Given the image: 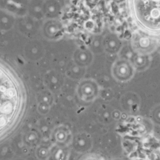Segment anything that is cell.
Segmentation results:
<instances>
[{
  "label": "cell",
  "instance_id": "cell-3",
  "mask_svg": "<svg viewBox=\"0 0 160 160\" xmlns=\"http://www.w3.org/2000/svg\"><path fill=\"white\" fill-rule=\"evenodd\" d=\"M135 69L132 63L125 59L116 60L112 65V77L119 82H127L134 77Z\"/></svg>",
  "mask_w": 160,
  "mask_h": 160
},
{
  "label": "cell",
  "instance_id": "cell-1",
  "mask_svg": "<svg viewBox=\"0 0 160 160\" xmlns=\"http://www.w3.org/2000/svg\"><path fill=\"white\" fill-rule=\"evenodd\" d=\"M132 12L142 31L157 33L160 30V1H134Z\"/></svg>",
  "mask_w": 160,
  "mask_h": 160
},
{
  "label": "cell",
  "instance_id": "cell-2",
  "mask_svg": "<svg viewBox=\"0 0 160 160\" xmlns=\"http://www.w3.org/2000/svg\"><path fill=\"white\" fill-rule=\"evenodd\" d=\"M131 46L137 55L148 56L158 47L157 39L150 33L143 31L136 32L132 35Z\"/></svg>",
  "mask_w": 160,
  "mask_h": 160
}]
</instances>
